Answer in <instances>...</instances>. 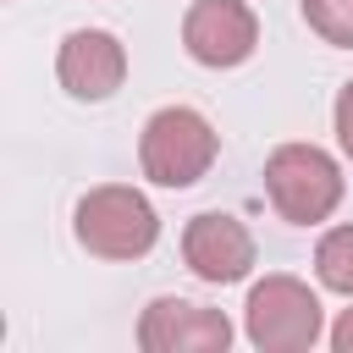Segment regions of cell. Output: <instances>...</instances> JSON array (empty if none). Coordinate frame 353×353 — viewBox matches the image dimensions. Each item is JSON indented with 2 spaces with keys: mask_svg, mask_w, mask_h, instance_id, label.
Segmentation results:
<instances>
[{
  "mask_svg": "<svg viewBox=\"0 0 353 353\" xmlns=\"http://www.w3.org/2000/svg\"><path fill=\"white\" fill-rule=\"evenodd\" d=\"M72 232L77 243L94 254V259H110V265H127V259H143L154 243H160V215L154 204L127 188V182H105V188H88L72 210Z\"/></svg>",
  "mask_w": 353,
  "mask_h": 353,
  "instance_id": "cell-1",
  "label": "cell"
},
{
  "mask_svg": "<svg viewBox=\"0 0 353 353\" xmlns=\"http://www.w3.org/2000/svg\"><path fill=\"white\" fill-rule=\"evenodd\" d=\"M215 154H221V132L193 105H165L143 121L138 165L154 188H193L199 176H210Z\"/></svg>",
  "mask_w": 353,
  "mask_h": 353,
  "instance_id": "cell-2",
  "label": "cell"
},
{
  "mask_svg": "<svg viewBox=\"0 0 353 353\" xmlns=\"http://www.w3.org/2000/svg\"><path fill=\"white\" fill-rule=\"evenodd\" d=\"M265 193L287 226H320L342 204L347 182H342V165L320 143H281L265 160Z\"/></svg>",
  "mask_w": 353,
  "mask_h": 353,
  "instance_id": "cell-3",
  "label": "cell"
},
{
  "mask_svg": "<svg viewBox=\"0 0 353 353\" xmlns=\"http://www.w3.org/2000/svg\"><path fill=\"white\" fill-rule=\"evenodd\" d=\"M243 331L259 353H303L325 336V309L320 292L298 276H265L248 287L243 303Z\"/></svg>",
  "mask_w": 353,
  "mask_h": 353,
  "instance_id": "cell-4",
  "label": "cell"
},
{
  "mask_svg": "<svg viewBox=\"0 0 353 353\" xmlns=\"http://www.w3.org/2000/svg\"><path fill=\"white\" fill-rule=\"evenodd\" d=\"M182 50L210 72L243 66L259 50V17L243 0H193L182 17Z\"/></svg>",
  "mask_w": 353,
  "mask_h": 353,
  "instance_id": "cell-5",
  "label": "cell"
},
{
  "mask_svg": "<svg viewBox=\"0 0 353 353\" xmlns=\"http://www.w3.org/2000/svg\"><path fill=\"white\" fill-rule=\"evenodd\" d=\"M138 347L143 353H226L232 320L193 298H154L138 314Z\"/></svg>",
  "mask_w": 353,
  "mask_h": 353,
  "instance_id": "cell-6",
  "label": "cell"
},
{
  "mask_svg": "<svg viewBox=\"0 0 353 353\" xmlns=\"http://www.w3.org/2000/svg\"><path fill=\"white\" fill-rule=\"evenodd\" d=\"M182 259H188V270L199 276V281H210V287H232V281H243L248 270H254V232L237 221V215H226V210H204V215H193L188 226H182Z\"/></svg>",
  "mask_w": 353,
  "mask_h": 353,
  "instance_id": "cell-7",
  "label": "cell"
},
{
  "mask_svg": "<svg viewBox=\"0 0 353 353\" xmlns=\"http://www.w3.org/2000/svg\"><path fill=\"white\" fill-rule=\"evenodd\" d=\"M55 77H61V88L72 99L99 105L127 83V50L105 28H72L61 39V50H55Z\"/></svg>",
  "mask_w": 353,
  "mask_h": 353,
  "instance_id": "cell-8",
  "label": "cell"
},
{
  "mask_svg": "<svg viewBox=\"0 0 353 353\" xmlns=\"http://www.w3.org/2000/svg\"><path fill=\"white\" fill-rule=\"evenodd\" d=\"M314 276H320L325 292L353 298V226H331L314 243Z\"/></svg>",
  "mask_w": 353,
  "mask_h": 353,
  "instance_id": "cell-9",
  "label": "cell"
},
{
  "mask_svg": "<svg viewBox=\"0 0 353 353\" xmlns=\"http://www.w3.org/2000/svg\"><path fill=\"white\" fill-rule=\"evenodd\" d=\"M309 33H320L336 50H353V0H298Z\"/></svg>",
  "mask_w": 353,
  "mask_h": 353,
  "instance_id": "cell-10",
  "label": "cell"
},
{
  "mask_svg": "<svg viewBox=\"0 0 353 353\" xmlns=\"http://www.w3.org/2000/svg\"><path fill=\"white\" fill-rule=\"evenodd\" d=\"M331 121H336V143H342V154L353 160V83H342V94H336V110H331Z\"/></svg>",
  "mask_w": 353,
  "mask_h": 353,
  "instance_id": "cell-11",
  "label": "cell"
},
{
  "mask_svg": "<svg viewBox=\"0 0 353 353\" xmlns=\"http://www.w3.org/2000/svg\"><path fill=\"white\" fill-rule=\"evenodd\" d=\"M331 347H336V353H353V309L336 314V325H331Z\"/></svg>",
  "mask_w": 353,
  "mask_h": 353,
  "instance_id": "cell-12",
  "label": "cell"
}]
</instances>
